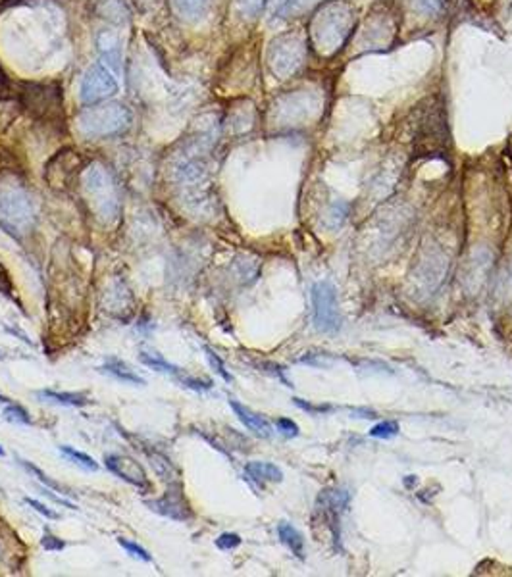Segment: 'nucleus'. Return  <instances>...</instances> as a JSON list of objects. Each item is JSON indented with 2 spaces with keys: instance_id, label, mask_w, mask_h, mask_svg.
Returning a JSON list of instances; mask_svg holds the SVG:
<instances>
[{
  "instance_id": "b1692460",
  "label": "nucleus",
  "mask_w": 512,
  "mask_h": 577,
  "mask_svg": "<svg viewBox=\"0 0 512 577\" xmlns=\"http://www.w3.org/2000/svg\"><path fill=\"white\" fill-rule=\"evenodd\" d=\"M4 416H6L8 421H14V423H22V426H31V418L29 414L23 410L20 405H12V402H6V408H4Z\"/></svg>"
},
{
  "instance_id": "4be33fe9",
  "label": "nucleus",
  "mask_w": 512,
  "mask_h": 577,
  "mask_svg": "<svg viewBox=\"0 0 512 577\" xmlns=\"http://www.w3.org/2000/svg\"><path fill=\"white\" fill-rule=\"evenodd\" d=\"M175 377V381L181 383L183 387H189V389L193 391H198V393H203V391H210L212 387H214V383L210 381V379H198V377H193V375H187L183 369H181L180 374L173 375Z\"/></svg>"
},
{
  "instance_id": "2f4dec72",
  "label": "nucleus",
  "mask_w": 512,
  "mask_h": 577,
  "mask_svg": "<svg viewBox=\"0 0 512 577\" xmlns=\"http://www.w3.org/2000/svg\"><path fill=\"white\" fill-rule=\"evenodd\" d=\"M271 8H274V12L276 14H279V12H283L289 4H291V0H270Z\"/></svg>"
},
{
  "instance_id": "f257e3e1",
  "label": "nucleus",
  "mask_w": 512,
  "mask_h": 577,
  "mask_svg": "<svg viewBox=\"0 0 512 577\" xmlns=\"http://www.w3.org/2000/svg\"><path fill=\"white\" fill-rule=\"evenodd\" d=\"M354 25V10L351 4L335 0L320 8L310 23V35L318 53L332 56L345 45Z\"/></svg>"
},
{
  "instance_id": "cd10ccee",
  "label": "nucleus",
  "mask_w": 512,
  "mask_h": 577,
  "mask_svg": "<svg viewBox=\"0 0 512 577\" xmlns=\"http://www.w3.org/2000/svg\"><path fill=\"white\" fill-rule=\"evenodd\" d=\"M241 545V537L237 533H222L216 539V547L220 550H234Z\"/></svg>"
},
{
  "instance_id": "a878e982",
  "label": "nucleus",
  "mask_w": 512,
  "mask_h": 577,
  "mask_svg": "<svg viewBox=\"0 0 512 577\" xmlns=\"http://www.w3.org/2000/svg\"><path fill=\"white\" fill-rule=\"evenodd\" d=\"M118 545H120L121 548H126L128 550V555L135 556V558H139V560H143V562H152V556L144 550L141 545H137V543H131V541L128 539H118Z\"/></svg>"
},
{
  "instance_id": "f3484780",
  "label": "nucleus",
  "mask_w": 512,
  "mask_h": 577,
  "mask_svg": "<svg viewBox=\"0 0 512 577\" xmlns=\"http://www.w3.org/2000/svg\"><path fill=\"white\" fill-rule=\"evenodd\" d=\"M39 398L43 400H50V402H56V405H64V406H87L89 400L83 395L79 393H66V391H54V389H43L35 393Z\"/></svg>"
},
{
  "instance_id": "9b49d317",
  "label": "nucleus",
  "mask_w": 512,
  "mask_h": 577,
  "mask_svg": "<svg viewBox=\"0 0 512 577\" xmlns=\"http://www.w3.org/2000/svg\"><path fill=\"white\" fill-rule=\"evenodd\" d=\"M229 406H231V410L235 412V416L239 418V421H241L243 426L249 429V431H252V433L258 435V437H264V439L271 437L270 421L266 420L264 416L252 412L250 408H247V406L241 405V402H237L234 398L229 400Z\"/></svg>"
},
{
  "instance_id": "5701e85b",
  "label": "nucleus",
  "mask_w": 512,
  "mask_h": 577,
  "mask_svg": "<svg viewBox=\"0 0 512 577\" xmlns=\"http://www.w3.org/2000/svg\"><path fill=\"white\" fill-rule=\"evenodd\" d=\"M399 423L397 421H379L374 428L370 429V437L376 439H393L399 435Z\"/></svg>"
},
{
  "instance_id": "7c9ffc66",
  "label": "nucleus",
  "mask_w": 512,
  "mask_h": 577,
  "mask_svg": "<svg viewBox=\"0 0 512 577\" xmlns=\"http://www.w3.org/2000/svg\"><path fill=\"white\" fill-rule=\"evenodd\" d=\"M25 503L29 504V506H33V508L37 510L39 514H43V516L48 517V520H58V514L53 512V510L48 508L46 504H41L39 501H35V498H29V496H25Z\"/></svg>"
},
{
  "instance_id": "473e14b6",
  "label": "nucleus",
  "mask_w": 512,
  "mask_h": 577,
  "mask_svg": "<svg viewBox=\"0 0 512 577\" xmlns=\"http://www.w3.org/2000/svg\"><path fill=\"white\" fill-rule=\"evenodd\" d=\"M0 402H10V400H8L6 397H2V395H0Z\"/></svg>"
},
{
  "instance_id": "ddd939ff",
  "label": "nucleus",
  "mask_w": 512,
  "mask_h": 577,
  "mask_svg": "<svg viewBox=\"0 0 512 577\" xmlns=\"http://www.w3.org/2000/svg\"><path fill=\"white\" fill-rule=\"evenodd\" d=\"M245 472L249 475L250 480L256 481V483H279L283 480V472L279 470L276 464H270V462H249L245 466Z\"/></svg>"
},
{
  "instance_id": "393cba45",
  "label": "nucleus",
  "mask_w": 512,
  "mask_h": 577,
  "mask_svg": "<svg viewBox=\"0 0 512 577\" xmlns=\"http://www.w3.org/2000/svg\"><path fill=\"white\" fill-rule=\"evenodd\" d=\"M204 353H206V358H208V362H210V366L214 367V372H216V374H218L224 381L229 383L231 379H234L231 374L226 369V366H224V362L220 360V356L212 351L210 346H204Z\"/></svg>"
},
{
  "instance_id": "f03ea898",
  "label": "nucleus",
  "mask_w": 512,
  "mask_h": 577,
  "mask_svg": "<svg viewBox=\"0 0 512 577\" xmlns=\"http://www.w3.org/2000/svg\"><path fill=\"white\" fill-rule=\"evenodd\" d=\"M133 121L131 110L120 102L90 104L79 112L76 120L77 131L85 139H108L126 133Z\"/></svg>"
},
{
  "instance_id": "c85d7f7f",
  "label": "nucleus",
  "mask_w": 512,
  "mask_h": 577,
  "mask_svg": "<svg viewBox=\"0 0 512 577\" xmlns=\"http://www.w3.org/2000/svg\"><path fill=\"white\" fill-rule=\"evenodd\" d=\"M276 428H278L279 433L285 435V437H297L299 435V426L293 420H289V418H278L276 420Z\"/></svg>"
},
{
  "instance_id": "39448f33",
  "label": "nucleus",
  "mask_w": 512,
  "mask_h": 577,
  "mask_svg": "<svg viewBox=\"0 0 512 577\" xmlns=\"http://www.w3.org/2000/svg\"><path fill=\"white\" fill-rule=\"evenodd\" d=\"M304 54H306V45L301 35L297 33L279 35L278 39L271 41L268 48V66L278 79H287L301 68Z\"/></svg>"
},
{
  "instance_id": "dca6fc26",
  "label": "nucleus",
  "mask_w": 512,
  "mask_h": 577,
  "mask_svg": "<svg viewBox=\"0 0 512 577\" xmlns=\"http://www.w3.org/2000/svg\"><path fill=\"white\" fill-rule=\"evenodd\" d=\"M149 458H151V464L152 468H154V472L159 473L162 480L168 481L173 487H181L180 470L172 464L170 458L164 456V454H160V452H154V450L149 452Z\"/></svg>"
},
{
  "instance_id": "0eeeda50",
  "label": "nucleus",
  "mask_w": 512,
  "mask_h": 577,
  "mask_svg": "<svg viewBox=\"0 0 512 577\" xmlns=\"http://www.w3.org/2000/svg\"><path fill=\"white\" fill-rule=\"evenodd\" d=\"M118 90H120L118 75L110 68H106L102 62L89 66L79 83V98L83 104L89 106L105 102L114 95H118Z\"/></svg>"
},
{
  "instance_id": "6e6552de",
  "label": "nucleus",
  "mask_w": 512,
  "mask_h": 577,
  "mask_svg": "<svg viewBox=\"0 0 512 577\" xmlns=\"http://www.w3.org/2000/svg\"><path fill=\"white\" fill-rule=\"evenodd\" d=\"M105 466L112 473H116L120 480H123L129 485L141 489V491H151L152 485L143 466L137 462L135 458L126 456V454H106Z\"/></svg>"
},
{
  "instance_id": "4468645a",
  "label": "nucleus",
  "mask_w": 512,
  "mask_h": 577,
  "mask_svg": "<svg viewBox=\"0 0 512 577\" xmlns=\"http://www.w3.org/2000/svg\"><path fill=\"white\" fill-rule=\"evenodd\" d=\"M100 372L112 375V377H116V379L121 383H131V385H147V381H144L141 375H137L135 372H133V369L126 364V362L118 360V358H108L105 366L100 367Z\"/></svg>"
},
{
  "instance_id": "f8f14e48",
  "label": "nucleus",
  "mask_w": 512,
  "mask_h": 577,
  "mask_svg": "<svg viewBox=\"0 0 512 577\" xmlns=\"http://www.w3.org/2000/svg\"><path fill=\"white\" fill-rule=\"evenodd\" d=\"M175 15L187 23L203 22L210 14L212 0H170Z\"/></svg>"
},
{
  "instance_id": "72a5a7b5",
  "label": "nucleus",
  "mask_w": 512,
  "mask_h": 577,
  "mask_svg": "<svg viewBox=\"0 0 512 577\" xmlns=\"http://www.w3.org/2000/svg\"><path fill=\"white\" fill-rule=\"evenodd\" d=\"M4 454H6V452H4V449L0 447V456H4Z\"/></svg>"
},
{
  "instance_id": "c756f323",
  "label": "nucleus",
  "mask_w": 512,
  "mask_h": 577,
  "mask_svg": "<svg viewBox=\"0 0 512 577\" xmlns=\"http://www.w3.org/2000/svg\"><path fill=\"white\" fill-rule=\"evenodd\" d=\"M41 545L45 547V550H62V548L66 547V543L64 541H60L58 537H54V535H50V533H45L43 535V539H41Z\"/></svg>"
},
{
  "instance_id": "2eb2a0df",
  "label": "nucleus",
  "mask_w": 512,
  "mask_h": 577,
  "mask_svg": "<svg viewBox=\"0 0 512 577\" xmlns=\"http://www.w3.org/2000/svg\"><path fill=\"white\" fill-rule=\"evenodd\" d=\"M278 537L297 558L304 560V539L299 529H295L289 522H281L278 525Z\"/></svg>"
},
{
  "instance_id": "7ed1b4c3",
  "label": "nucleus",
  "mask_w": 512,
  "mask_h": 577,
  "mask_svg": "<svg viewBox=\"0 0 512 577\" xmlns=\"http://www.w3.org/2000/svg\"><path fill=\"white\" fill-rule=\"evenodd\" d=\"M81 189L90 210L102 222H114L121 208V198L116 179L105 165L90 164L81 175Z\"/></svg>"
},
{
  "instance_id": "20e7f679",
  "label": "nucleus",
  "mask_w": 512,
  "mask_h": 577,
  "mask_svg": "<svg viewBox=\"0 0 512 577\" xmlns=\"http://www.w3.org/2000/svg\"><path fill=\"white\" fill-rule=\"evenodd\" d=\"M35 225V208L22 187L0 189V229L22 239Z\"/></svg>"
},
{
  "instance_id": "6ab92c4d",
  "label": "nucleus",
  "mask_w": 512,
  "mask_h": 577,
  "mask_svg": "<svg viewBox=\"0 0 512 577\" xmlns=\"http://www.w3.org/2000/svg\"><path fill=\"white\" fill-rule=\"evenodd\" d=\"M20 464H22L23 468L27 470V472L33 473V475H35V477H37V480L41 481V483H45V485H48V487L54 489V491H58L60 495L74 496V493H72V491H69L68 487H64V485H60V483H56V481L50 480V477H48V475H46V473L43 472V470H39V468H37V466H35V464H31V462H27V460H20Z\"/></svg>"
},
{
  "instance_id": "1a4fd4ad",
  "label": "nucleus",
  "mask_w": 512,
  "mask_h": 577,
  "mask_svg": "<svg viewBox=\"0 0 512 577\" xmlns=\"http://www.w3.org/2000/svg\"><path fill=\"white\" fill-rule=\"evenodd\" d=\"M97 50L100 54V62L106 68H110L116 75L121 72V58H123V46L118 33L114 31H100L97 37Z\"/></svg>"
},
{
  "instance_id": "aec40b11",
  "label": "nucleus",
  "mask_w": 512,
  "mask_h": 577,
  "mask_svg": "<svg viewBox=\"0 0 512 577\" xmlns=\"http://www.w3.org/2000/svg\"><path fill=\"white\" fill-rule=\"evenodd\" d=\"M60 452L62 454H66V456L69 458V460H74L77 466H81V468H85V470H89V472H97L98 470V464L95 462V458H90L89 454H85V452H81V450H76L72 449V447H60Z\"/></svg>"
},
{
  "instance_id": "9d476101",
  "label": "nucleus",
  "mask_w": 512,
  "mask_h": 577,
  "mask_svg": "<svg viewBox=\"0 0 512 577\" xmlns=\"http://www.w3.org/2000/svg\"><path fill=\"white\" fill-rule=\"evenodd\" d=\"M144 504L152 512L170 517V520H175V522H185V520L193 516L187 504L183 503V496L180 493H168L166 496L156 498V501H144Z\"/></svg>"
},
{
  "instance_id": "412c9836",
  "label": "nucleus",
  "mask_w": 512,
  "mask_h": 577,
  "mask_svg": "<svg viewBox=\"0 0 512 577\" xmlns=\"http://www.w3.org/2000/svg\"><path fill=\"white\" fill-rule=\"evenodd\" d=\"M266 4H268V0H235L237 12L247 20L258 18V14L262 12Z\"/></svg>"
},
{
  "instance_id": "bb28decb",
  "label": "nucleus",
  "mask_w": 512,
  "mask_h": 577,
  "mask_svg": "<svg viewBox=\"0 0 512 577\" xmlns=\"http://www.w3.org/2000/svg\"><path fill=\"white\" fill-rule=\"evenodd\" d=\"M418 12H422L426 15H437L441 12L443 6V0H410Z\"/></svg>"
},
{
  "instance_id": "423d86ee",
  "label": "nucleus",
  "mask_w": 512,
  "mask_h": 577,
  "mask_svg": "<svg viewBox=\"0 0 512 577\" xmlns=\"http://www.w3.org/2000/svg\"><path fill=\"white\" fill-rule=\"evenodd\" d=\"M312 300V318L318 331L335 333L341 327V310L337 291L330 281H318L310 291Z\"/></svg>"
},
{
  "instance_id": "a211bd4d",
  "label": "nucleus",
  "mask_w": 512,
  "mask_h": 577,
  "mask_svg": "<svg viewBox=\"0 0 512 577\" xmlns=\"http://www.w3.org/2000/svg\"><path fill=\"white\" fill-rule=\"evenodd\" d=\"M139 360L143 362L144 366L152 367V369H156V372H164V374H180L181 367H177L175 364H170L168 360H164L160 354H149V353H141V356H139Z\"/></svg>"
}]
</instances>
